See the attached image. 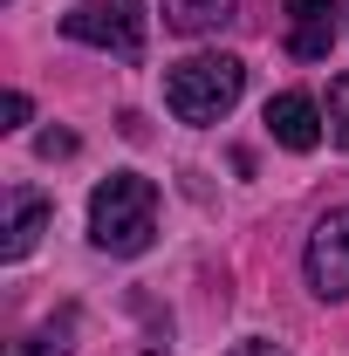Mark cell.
Returning a JSON list of instances; mask_svg holds the SVG:
<instances>
[{
	"instance_id": "cell-1",
	"label": "cell",
	"mask_w": 349,
	"mask_h": 356,
	"mask_svg": "<svg viewBox=\"0 0 349 356\" xmlns=\"http://www.w3.org/2000/svg\"><path fill=\"white\" fill-rule=\"evenodd\" d=\"M158 233V185L144 172H110L96 192H89V240L117 261H131L151 247Z\"/></svg>"
},
{
	"instance_id": "cell-2",
	"label": "cell",
	"mask_w": 349,
	"mask_h": 356,
	"mask_svg": "<svg viewBox=\"0 0 349 356\" xmlns=\"http://www.w3.org/2000/svg\"><path fill=\"white\" fill-rule=\"evenodd\" d=\"M247 89V62L240 55H185L165 76V103L178 124H219Z\"/></svg>"
},
{
	"instance_id": "cell-3",
	"label": "cell",
	"mask_w": 349,
	"mask_h": 356,
	"mask_svg": "<svg viewBox=\"0 0 349 356\" xmlns=\"http://www.w3.org/2000/svg\"><path fill=\"white\" fill-rule=\"evenodd\" d=\"M62 35L83 48H110L117 62L144 55V0H83L62 14Z\"/></svg>"
},
{
	"instance_id": "cell-4",
	"label": "cell",
	"mask_w": 349,
	"mask_h": 356,
	"mask_svg": "<svg viewBox=\"0 0 349 356\" xmlns=\"http://www.w3.org/2000/svg\"><path fill=\"white\" fill-rule=\"evenodd\" d=\"M308 288L322 295V302H349V206H329L315 233H308Z\"/></svg>"
},
{
	"instance_id": "cell-5",
	"label": "cell",
	"mask_w": 349,
	"mask_h": 356,
	"mask_svg": "<svg viewBox=\"0 0 349 356\" xmlns=\"http://www.w3.org/2000/svg\"><path fill=\"white\" fill-rule=\"evenodd\" d=\"M329 131V117H322V103L302 96V89H288V96H267V137L281 144V151H315Z\"/></svg>"
},
{
	"instance_id": "cell-6",
	"label": "cell",
	"mask_w": 349,
	"mask_h": 356,
	"mask_svg": "<svg viewBox=\"0 0 349 356\" xmlns=\"http://www.w3.org/2000/svg\"><path fill=\"white\" fill-rule=\"evenodd\" d=\"M281 7H288V55H295V62H329L336 7H343V0H281Z\"/></svg>"
},
{
	"instance_id": "cell-7",
	"label": "cell",
	"mask_w": 349,
	"mask_h": 356,
	"mask_svg": "<svg viewBox=\"0 0 349 356\" xmlns=\"http://www.w3.org/2000/svg\"><path fill=\"white\" fill-rule=\"evenodd\" d=\"M48 213H55V206H48L42 192H14V199H7V240H0V261H28L35 240L48 233Z\"/></svg>"
},
{
	"instance_id": "cell-8",
	"label": "cell",
	"mask_w": 349,
	"mask_h": 356,
	"mask_svg": "<svg viewBox=\"0 0 349 356\" xmlns=\"http://www.w3.org/2000/svg\"><path fill=\"white\" fill-rule=\"evenodd\" d=\"M240 14V0H165V28L172 35H213Z\"/></svg>"
},
{
	"instance_id": "cell-9",
	"label": "cell",
	"mask_w": 349,
	"mask_h": 356,
	"mask_svg": "<svg viewBox=\"0 0 349 356\" xmlns=\"http://www.w3.org/2000/svg\"><path fill=\"white\" fill-rule=\"evenodd\" d=\"M322 117H329V144H343V151H349V69L329 83V103H322Z\"/></svg>"
},
{
	"instance_id": "cell-10",
	"label": "cell",
	"mask_w": 349,
	"mask_h": 356,
	"mask_svg": "<svg viewBox=\"0 0 349 356\" xmlns=\"http://www.w3.org/2000/svg\"><path fill=\"white\" fill-rule=\"evenodd\" d=\"M7 356H69V322H48V329H35V336H21Z\"/></svg>"
},
{
	"instance_id": "cell-11",
	"label": "cell",
	"mask_w": 349,
	"mask_h": 356,
	"mask_svg": "<svg viewBox=\"0 0 349 356\" xmlns=\"http://www.w3.org/2000/svg\"><path fill=\"white\" fill-rule=\"evenodd\" d=\"M0 117H7V124H0V131H21V124H28V117H35V103H28V96H21V89H7V103H0Z\"/></svg>"
},
{
	"instance_id": "cell-12",
	"label": "cell",
	"mask_w": 349,
	"mask_h": 356,
	"mask_svg": "<svg viewBox=\"0 0 349 356\" xmlns=\"http://www.w3.org/2000/svg\"><path fill=\"white\" fill-rule=\"evenodd\" d=\"M35 151H42V158H69L76 137H69V131H42V137H35Z\"/></svg>"
},
{
	"instance_id": "cell-13",
	"label": "cell",
	"mask_w": 349,
	"mask_h": 356,
	"mask_svg": "<svg viewBox=\"0 0 349 356\" xmlns=\"http://www.w3.org/2000/svg\"><path fill=\"white\" fill-rule=\"evenodd\" d=\"M226 356H288V350H281V343H233Z\"/></svg>"
},
{
	"instance_id": "cell-14",
	"label": "cell",
	"mask_w": 349,
	"mask_h": 356,
	"mask_svg": "<svg viewBox=\"0 0 349 356\" xmlns=\"http://www.w3.org/2000/svg\"><path fill=\"white\" fill-rule=\"evenodd\" d=\"M343 7H349V0H343Z\"/></svg>"
}]
</instances>
